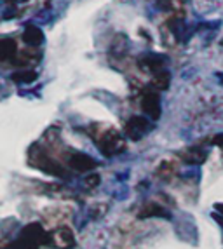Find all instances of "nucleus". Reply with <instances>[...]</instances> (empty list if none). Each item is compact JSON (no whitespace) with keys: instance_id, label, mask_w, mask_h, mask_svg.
Returning a JSON list of instances; mask_svg holds the SVG:
<instances>
[{"instance_id":"nucleus-11","label":"nucleus","mask_w":223,"mask_h":249,"mask_svg":"<svg viewBox=\"0 0 223 249\" xmlns=\"http://www.w3.org/2000/svg\"><path fill=\"white\" fill-rule=\"evenodd\" d=\"M169 80H171V73L167 70H159L153 75V86L157 89H161V91L169 88Z\"/></svg>"},{"instance_id":"nucleus-4","label":"nucleus","mask_w":223,"mask_h":249,"mask_svg":"<svg viewBox=\"0 0 223 249\" xmlns=\"http://www.w3.org/2000/svg\"><path fill=\"white\" fill-rule=\"evenodd\" d=\"M141 108H143L145 115H149L152 121H157L161 117V98L155 92H145L141 98Z\"/></svg>"},{"instance_id":"nucleus-15","label":"nucleus","mask_w":223,"mask_h":249,"mask_svg":"<svg viewBox=\"0 0 223 249\" xmlns=\"http://www.w3.org/2000/svg\"><path fill=\"white\" fill-rule=\"evenodd\" d=\"M215 208L218 209V211H220V213H222V214H223V204H216Z\"/></svg>"},{"instance_id":"nucleus-19","label":"nucleus","mask_w":223,"mask_h":249,"mask_svg":"<svg viewBox=\"0 0 223 249\" xmlns=\"http://www.w3.org/2000/svg\"><path fill=\"white\" fill-rule=\"evenodd\" d=\"M222 46H223V40H222Z\"/></svg>"},{"instance_id":"nucleus-14","label":"nucleus","mask_w":223,"mask_h":249,"mask_svg":"<svg viewBox=\"0 0 223 249\" xmlns=\"http://www.w3.org/2000/svg\"><path fill=\"white\" fill-rule=\"evenodd\" d=\"M213 143H215V145H223V134H218V136H215Z\"/></svg>"},{"instance_id":"nucleus-17","label":"nucleus","mask_w":223,"mask_h":249,"mask_svg":"<svg viewBox=\"0 0 223 249\" xmlns=\"http://www.w3.org/2000/svg\"><path fill=\"white\" fill-rule=\"evenodd\" d=\"M2 2H5V4H11V2H16V0H2Z\"/></svg>"},{"instance_id":"nucleus-2","label":"nucleus","mask_w":223,"mask_h":249,"mask_svg":"<svg viewBox=\"0 0 223 249\" xmlns=\"http://www.w3.org/2000/svg\"><path fill=\"white\" fill-rule=\"evenodd\" d=\"M96 145L99 146V150H101L105 155L110 157V155L120 154V152L124 150L126 143H124V140L119 136V133H115V131H107V133L96 142Z\"/></svg>"},{"instance_id":"nucleus-8","label":"nucleus","mask_w":223,"mask_h":249,"mask_svg":"<svg viewBox=\"0 0 223 249\" xmlns=\"http://www.w3.org/2000/svg\"><path fill=\"white\" fill-rule=\"evenodd\" d=\"M138 216H140V218H167V220L171 218L169 211L155 202L145 204L143 208H141V211L138 213Z\"/></svg>"},{"instance_id":"nucleus-6","label":"nucleus","mask_w":223,"mask_h":249,"mask_svg":"<svg viewBox=\"0 0 223 249\" xmlns=\"http://www.w3.org/2000/svg\"><path fill=\"white\" fill-rule=\"evenodd\" d=\"M68 164L72 169L79 171V173H86V171H91L96 167V160L86 154H72L68 157Z\"/></svg>"},{"instance_id":"nucleus-3","label":"nucleus","mask_w":223,"mask_h":249,"mask_svg":"<svg viewBox=\"0 0 223 249\" xmlns=\"http://www.w3.org/2000/svg\"><path fill=\"white\" fill-rule=\"evenodd\" d=\"M49 242L58 249H72L75 246V235L68 227H61L49 233Z\"/></svg>"},{"instance_id":"nucleus-1","label":"nucleus","mask_w":223,"mask_h":249,"mask_svg":"<svg viewBox=\"0 0 223 249\" xmlns=\"http://www.w3.org/2000/svg\"><path fill=\"white\" fill-rule=\"evenodd\" d=\"M150 129H152V124H150L149 119H145V117H140V115H134L126 122L124 133L129 140L138 142V140H141L147 133H150Z\"/></svg>"},{"instance_id":"nucleus-16","label":"nucleus","mask_w":223,"mask_h":249,"mask_svg":"<svg viewBox=\"0 0 223 249\" xmlns=\"http://www.w3.org/2000/svg\"><path fill=\"white\" fill-rule=\"evenodd\" d=\"M215 218H216V220H218V221H220V225H222V227H223V218H220V216H218V214H215Z\"/></svg>"},{"instance_id":"nucleus-18","label":"nucleus","mask_w":223,"mask_h":249,"mask_svg":"<svg viewBox=\"0 0 223 249\" xmlns=\"http://www.w3.org/2000/svg\"><path fill=\"white\" fill-rule=\"evenodd\" d=\"M220 79H222V82H223V75H220Z\"/></svg>"},{"instance_id":"nucleus-7","label":"nucleus","mask_w":223,"mask_h":249,"mask_svg":"<svg viewBox=\"0 0 223 249\" xmlns=\"http://www.w3.org/2000/svg\"><path fill=\"white\" fill-rule=\"evenodd\" d=\"M23 40H25L28 46L37 47V46H40V44H44V40H46V35H44V32H42L38 26L28 25L25 28V32H23Z\"/></svg>"},{"instance_id":"nucleus-10","label":"nucleus","mask_w":223,"mask_h":249,"mask_svg":"<svg viewBox=\"0 0 223 249\" xmlns=\"http://www.w3.org/2000/svg\"><path fill=\"white\" fill-rule=\"evenodd\" d=\"M182 157H183V160H185L186 164L199 166V164H203V162L206 160V152H204V150H201V148H190V150H186Z\"/></svg>"},{"instance_id":"nucleus-9","label":"nucleus","mask_w":223,"mask_h":249,"mask_svg":"<svg viewBox=\"0 0 223 249\" xmlns=\"http://www.w3.org/2000/svg\"><path fill=\"white\" fill-rule=\"evenodd\" d=\"M16 42L13 38H4V40L0 42V58L4 59V61H9V59H13L14 61V56H16Z\"/></svg>"},{"instance_id":"nucleus-5","label":"nucleus","mask_w":223,"mask_h":249,"mask_svg":"<svg viewBox=\"0 0 223 249\" xmlns=\"http://www.w3.org/2000/svg\"><path fill=\"white\" fill-rule=\"evenodd\" d=\"M32 164H35L38 169H42L44 173H49V175H53V176H65V171L61 169V166H59L58 162L51 160V159L47 157L44 152H40V154H37V155H33Z\"/></svg>"},{"instance_id":"nucleus-12","label":"nucleus","mask_w":223,"mask_h":249,"mask_svg":"<svg viewBox=\"0 0 223 249\" xmlns=\"http://www.w3.org/2000/svg\"><path fill=\"white\" fill-rule=\"evenodd\" d=\"M11 79L16 84H32L33 80L37 79V73L33 70H18L16 73L11 75Z\"/></svg>"},{"instance_id":"nucleus-13","label":"nucleus","mask_w":223,"mask_h":249,"mask_svg":"<svg viewBox=\"0 0 223 249\" xmlns=\"http://www.w3.org/2000/svg\"><path fill=\"white\" fill-rule=\"evenodd\" d=\"M98 183H99V176H98V175L89 176V178L86 179V187H87V188H93V187H96Z\"/></svg>"}]
</instances>
